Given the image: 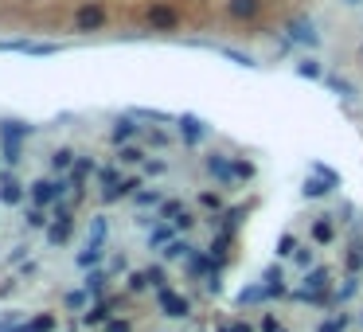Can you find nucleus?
I'll return each instance as SVG.
<instances>
[{
  "instance_id": "f257e3e1",
  "label": "nucleus",
  "mask_w": 363,
  "mask_h": 332,
  "mask_svg": "<svg viewBox=\"0 0 363 332\" xmlns=\"http://www.w3.org/2000/svg\"><path fill=\"white\" fill-rule=\"evenodd\" d=\"M70 24H75L78 35H90V32H101V27L110 24V8L101 4V0H82L75 8V16H70Z\"/></svg>"
},
{
  "instance_id": "f03ea898",
  "label": "nucleus",
  "mask_w": 363,
  "mask_h": 332,
  "mask_svg": "<svg viewBox=\"0 0 363 332\" xmlns=\"http://www.w3.org/2000/svg\"><path fill=\"white\" fill-rule=\"evenodd\" d=\"M70 235H75V207H70L67 199H59V204H55V219L43 230V239H47V247H67Z\"/></svg>"
},
{
  "instance_id": "7ed1b4c3",
  "label": "nucleus",
  "mask_w": 363,
  "mask_h": 332,
  "mask_svg": "<svg viewBox=\"0 0 363 332\" xmlns=\"http://www.w3.org/2000/svg\"><path fill=\"white\" fill-rule=\"evenodd\" d=\"M144 27L149 32H180V12L168 0H149L144 4Z\"/></svg>"
},
{
  "instance_id": "20e7f679",
  "label": "nucleus",
  "mask_w": 363,
  "mask_h": 332,
  "mask_svg": "<svg viewBox=\"0 0 363 332\" xmlns=\"http://www.w3.org/2000/svg\"><path fill=\"white\" fill-rule=\"evenodd\" d=\"M63 192H67V184H59V180H51V176H39L27 184V199H32L35 207H51V204H59Z\"/></svg>"
},
{
  "instance_id": "39448f33",
  "label": "nucleus",
  "mask_w": 363,
  "mask_h": 332,
  "mask_svg": "<svg viewBox=\"0 0 363 332\" xmlns=\"http://www.w3.org/2000/svg\"><path fill=\"white\" fill-rule=\"evenodd\" d=\"M156 305H161V313H164V316H172V321H180V316L192 313L187 297H184V293H176L172 285H168V290H156Z\"/></svg>"
},
{
  "instance_id": "423d86ee",
  "label": "nucleus",
  "mask_w": 363,
  "mask_h": 332,
  "mask_svg": "<svg viewBox=\"0 0 363 332\" xmlns=\"http://www.w3.org/2000/svg\"><path fill=\"white\" fill-rule=\"evenodd\" d=\"M262 4H266V0H227L223 12H227L235 24H254V20L262 16Z\"/></svg>"
},
{
  "instance_id": "0eeeda50",
  "label": "nucleus",
  "mask_w": 363,
  "mask_h": 332,
  "mask_svg": "<svg viewBox=\"0 0 363 332\" xmlns=\"http://www.w3.org/2000/svg\"><path fill=\"white\" fill-rule=\"evenodd\" d=\"M24 196H27V187L20 184V176H16V172H4V176H0V204L16 207Z\"/></svg>"
},
{
  "instance_id": "6e6552de",
  "label": "nucleus",
  "mask_w": 363,
  "mask_h": 332,
  "mask_svg": "<svg viewBox=\"0 0 363 332\" xmlns=\"http://www.w3.org/2000/svg\"><path fill=\"white\" fill-rule=\"evenodd\" d=\"M133 137L141 141V137H144V125H137L133 118H118V121H113V133H110V141H113L118 149H121V145H129Z\"/></svg>"
},
{
  "instance_id": "1a4fd4ad",
  "label": "nucleus",
  "mask_w": 363,
  "mask_h": 332,
  "mask_svg": "<svg viewBox=\"0 0 363 332\" xmlns=\"http://www.w3.org/2000/svg\"><path fill=\"white\" fill-rule=\"evenodd\" d=\"M301 290H309V293H332V270H328V266H313V270L304 273Z\"/></svg>"
},
{
  "instance_id": "9d476101",
  "label": "nucleus",
  "mask_w": 363,
  "mask_h": 332,
  "mask_svg": "<svg viewBox=\"0 0 363 332\" xmlns=\"http://www.w3.org/2000/svg\"><path fill=\"white\" fill-rule=\"evenodd\" d=\"M309 235H313V247H332V242H336V223H332V215H321V219H313Z\"/></svg>"
},
{
  "instance_id": "9b49d317",
  "label": "nucleus",
  "mask_w": 363,
  "mask_h": 332,
  "mask_svg": "<svg viewBox=\"0 0 363 332\" xmlns=\"http://www.w3.org/2000/svg\"><path fill=\"white\" fill-rule=\"evenodd\" d=\"M144 187V180L141 176H129V180H121L118 187H110V192H101V204H121L125 196H137Z\"/></svg>"
},
{
  "instance_id": "f8f14e48",
  "label": "nucleus",
  "mask_w": 363,
  "mask_h": 332,
  "mask_svg": "<svg viewBox=\"0 0 363 332\" xmlns=\"http://www.w3.org/2000/svg\"><path fill=\"white\" fill-rule=\"evenodd\" d=\"M207 172H211L215 180H219V184H227V187H235V161H223L219 153H211L207 156Z\"/></svg>"
},
{
  "instance_id": "ddd939ff",
  "label": "nucleus",
  "mask_w": 363,
  "mask_h": 332,
  "mask_svg": "<svg viewBox=\"0 0 363 332\" xmlns=\"http://www.w3.org/2000/svg\"><path fill=\"white\" fill-rule=\"evenodd\" d=\"M289 39H297V43H304V47H316L321 43V35H316V27L309 24V20H289Z\"/></svg>"
},
{
  "instance_id": "4468645a",
  "label": "nucleus",
  "mask_w": 363,
  "mask_h": 332,
  "mask_svg": "<svg viewBox=\"0 0 363 332\" xmlns=\"http://www.w3.org/2000/svg\"><path fill=\"white\" fill-rule=\"evenodd\" d=\"M215 270H219V266H215V258L199 254V250H195V254L187 258V273H192V278H207V281H211V278H219Z\"/></svg>"
},
{
  "instance_id": "2eb2a0df",
  "label": "nucleus",
  "mask_w": 363,
  "mask_h": 332,
  "mask_svg": "<svg viewBox=\"0 0 363 332\" xmlns=\"http://www.w3.org/2000/svg\"><path fill=\"white\" fill-rule=\"evenodd\" d=\"M110 281H113V273L110 270H101V266H98V270H90V273H86V290H90V297H106V290H110Z\"/></svg>"
},
{
  "instance_id": "dca6fc26",
  "label": "nucleus",
  "mask_w": 363,
  "mask_h": 332,
  "mask_svg": "<svg viewBox=\"0 0 363 332\" xmlns=\"http://www.w3.org/2000/svg\"><path fill=\"white\" fill-rule=\"evenodd\" d=\"M172 239H176V223H156V227L149 230V247L152 250H164Z\"/></svg>"
},
{
  "instance_id": "f3484780",
  "label": "nucleus",
  "mask_w": 363,
  "mask_h": 332,
  "mask_svg": "<svg viewBox=\"0 0 363 332\" xmlns=\"http://www.w3.org/2000/svg\"><path fill=\"white\" fill-rule=\"evenodd\" d=\"M101 258H106V250H101V247H90V242H86V250H78V254H75V266L90 273V270H98V266H101Z\"/></svg>"
},
{
  "instance_id": "a211bd4d",
  "label": "nucleus",
  "mask_w": 363,
  "mask_h": 332,
  "mask_svg": "<svg viewBox=\"0 0 363 332\" xmlns=\"http://www.w3.org/2000/svg\"><path fill=\"white\" fill-rule=\"evenodd\" d=\"M55 324H59V321H55V313H35L27 324H16L12 332H55Z\"/></svg>"
},
{
  "instance_id": "6ab92c4d",
  "label": "nucleus",
  "mask_w": 363,
  "mask_h": 332,
  "mask_svg": "<svg viewBox=\"0 0 363 332\" xmlns=\"http://www.w3.org/2000/svg\"><path fill=\"white\" fill-rule=\"evenodd\" d=\"M180 125H184V141H187V145H199V137H207V125H203L199 118H192V113H184Z\"/></svg>"
},
{
  "instance_id": "aec40b11",
  "label": "nucleus",
  "mask_w": 363,
  "mask_h": 332,
  "mask_svg": "<svg viewBox=\"0 0 363 332\" xmlns=\"http://www.w3.org/2000/svg\"><path fill=\"white\" fill-rule=\"evenodd\" d=\"M144 161H149V153H144L141 141H137V145H121L118 149V164H137V168H141Z\"/></svg>"
},
{
  "instance_id": "412c9836",
  "label": "nucleus",
  "mask_w": 363,
  "mask_h": 332,
  "mask_svg": "<svg viewBox=\"0 0 363 332\" xmlns=\"http://www.w3.org/2000/svg\"><path fill=\"white\" fill-rule=\"evenodd\" d=\"M328 192H332V184H328V180H321V176H309V180H304V187H301L304 199H321V196H328Z\"/></svg>"
},
{
  "instance_id": "4be33fe9",
  "label": "nucleus",
  "mask_w": 363,
  "mask_h": 332,
  "mask_svg": "<svg viewBox=\"0 0 363 332\" xmlns=\"http://www.w3.org/2000/svg\"><path fill=\"white\" fill-rule=\"evenodd\" d=\"M94 180H98V187H101V192H110V187H118V184H121V172L113 168V164H101V168H98V176H94Z\"/></svg>"
},
{
  "instance_id": "5701e85b",
  "label": "nucleus",
  "mask_w": 363,
  "mask_h": 332,
  "mask_svg": "<svg viewBox=\"0 0 363 332\" xmlns=\"http://www.w3.org/2000/svg\"><path fill=\"white\" fill-rule=\"evenodd\" d=\"M297 75L309 78V82H324V67L316 59H301V63H297Z\"/></svg>"
},
{
  "instance_id": "b1692460",
  "label": "nucleus",
  "mask_w": 363,
  "mask_h": 332,
  "mask_svg": "<svg viewBox=\"0 0 363 332\" xmlns=\"http://www.w3.org/2000/svg\"><path fill=\"white\" fill-rule=\"evenodd\" d=\"M24 223H27V227H32V230H47L51 227V219H47V207H27V215H24Z\"/></svg>"
},
{
  "instance_id": "393cba45",
  "label": "nucleus",
  "mask_w": 363,
  "mask_h": 332,
  "mask_svg": "<svg viewBox=\"0 0 363 332\" xmlns=\"http://www.w3.org/2000/svg\"><path fill=\"white\" fill-rule=\"evenodd\" d=\"M106 235H110V219H106V215H98V219L90 223V247H101V242H106Z\"/></svg>"
},
{
  "instance_id": "a878e982",
  "label": "nucleus",
  "mask_w": 363,
  "mask_h": 332,
  "mask_svg": "<svg viewBox=\"0 0 363 332\" xmlns=\"http://www.w3.org/2000/svg\"><path fill=\"white\" fill-rule=\"evenodd\" d=\"M149 285H152V281H149V273H144V270H129L125 273V290L129 293H144Z\"/></svg>"
},
{
  "instance_id": "bb28decb",
  "label": "nucleus",
  "mask_w": 363,
  "mask_h": 332,
  "mask_svg": "<svg viewBox=\"0 0 363 332\" xmlns=\"http://www.w3.org/2000/svg\"><path fill=\"white\" fill-rule=\"evenodd\" d=\"M324 86H328V90H336L340 98H355V94H359V90H355L352 82H344V78H340V75H324Z\"/></svg>"
},
{
  "instance_id": "cd10ccee",
  "label": "nucleus",
  "mask_w": 363,
  "mask_h": 332,
  "mask_svg": "<svg viewBox=\"0 0 363 332\" xmlns=\"http://www.w3.org/2000/svg\"><path fill=\"white\" fill-rule=\"evenodd\" d=\"M86 301H90V290H67V293H63V305H67L70 313L86 309Z\"/></svg>"
},
{
  "instance_id": "c85d7f7f",
  "label": "nucleus",
  "mask_w": 363,
  "mask_h": 332,
  "mask_svg": "<svg viewBox=\"0 0 363 332\" xmlns=\"http://www.w3.org/2000/svg\"><path fill=\"white\" fill-rule=\"evenodd\" d=\"M32 133V125H24V121H4V125H0V137H4V141H20V137H27Z\"/></svg>"
},
{
  "instance_id": "c756f323",
  "label": "nucleus",
  "mask_w": 363,
  "mask_h": 332,
  "mask_svg": "<svg viewBox=\"0 0 363 332\" xmlns=\"http://www.w3.org/2000/svg\"><path fill=\"white\" fill-rule=\"evenodd\" d=\"M110 316H113V313H110V309H106V305H101V301H98V305H94L90 313L82 316V324H86V328H98V324H106V321H110Z\"/></svg>"
},
{
  "instance_id": "7c9ffc66",
  "label": "nucleus",
  "mask_w": 363,
  "mask_h": 332,
  "mask_svg": "<svg viewBox=\"0 0 363 332\" xmlns=\"http://www.w3.org/2000/svg\"><path fill=\"white\" fill-rule=\"evenodd\" d=\"M75 161H78V156H75V149H55V153H51V168H55V172L70 168Z\"/></svg>"
},
{
  "instance_id": "2f4dec72",
  "label": "nucleus",
  "mask_w": 363,
  "mask_h": 332,
  "mask_svg": "<svg viewBox=\"0 0 363 332\" xmlns=\"http://www.w3.org/2000/svg\"><path fill=\"white\" fill-rule=\"evenodd\" d=\"M133 199H137V207H161V204H164V196L156 192V187H141Z\"/></svg>"
},
{
  "instance_id": "473e14b6",
  "label": "nucleus",
  "mask_w": 363,
  "mask_h": 332,
  "mask_svg": "<svg viewBox=\"0 0 363 332\" xmlns=\"http://www.w3.org/2000/svg\"><path fill=\"white\" fill-rule=\"evenodd\" d=\"M211 258H215V266H223L230 258V235H219V239L211 242Z\"/></svg>"
},
{
  "instance_id": "72a5a7b5",
  "label": "nucleus",
  "mask_w": 363,
  "mask_h": 332,
  "mask_svg": "<svg viewBox=\"0 0 363 332\" xmlns=\"http://www.w3.org/2000/svg\"><path fill=\"white\" fill-rule=\"evenodd\" d=\"M347 324H352V316H347V313H336L332 321H321V324H316V332H344Z\"/></svg>"
},
{
  "instance_id": "f704fd0d",
  "label": "nucleus",
  "mask_w": 363,
  "mask_h": 332,
  "mask_svg": "<svg viewBox=\"0 0 363 332\" xmlns=\"http://www.w3.org/2000/svg\"><path fill=\"white\" fill-rule=\"evenodd\" d=\"M180 215H184V204H180V199H164L161 204V219L164 223H176Z\"/></svg>"
},
{
  "instance_id": "c9c22d12",
  "label": "nucleus",
  "mask_w": 363,
  "mask_h": 332,
  "mask_svg": "<svg viewBox=\"0 0 363 332\" xmlns=\"http://www.w3.org/2000/svg\"><path fill=\"white\" fill-rule=\"evenodd\" d=\"M344 270L347 273H359L363 270V247H355V242H352V250H347V258H344Z\"/></svg>"
},
{
  "instance_id": "e433bc0d",
  "label": "nucleus",
  "mask_w": 363,
  "mask_h": 332,
  "mask_svg": "<svg viewBox=\"0 0 363 332\" xmlns=\"http://www.w3.org/2000/svg\"><path fill=\"white\" fill-rule=\"evenodd\" d=\"M149 281H152V290H168V270L164 266H149Z\"/></svg>"
},
{
  "instance_id": "4c0bfd02",
  "label": "nucleus",
  "mask_w": 363,
  "mask_h": 332,
  "mask_svg": "<svg viewBox=\"0 0 363 332\" xmlns=\"http://www.w3.org/2000/svg\"><path fill=\"white\" fill-rule=\"evenodd\" d=\"M187 250H192V247H187V242H184V239H172V242H168V247H164V250H161V254H164V258H168V262H176V258H184V254H187Z\"/></svg>"
},
{
  "instance_id": "58836bf2",
  "label": "nucleus",
  "mask_w": 363,
  "mask_h": 332,
  "mask_svg": "<svg viewBox=\"0 0 363 332\" xmlns=\"http://www.w3.org/2000/svg\"><path fill=\"white\" fill-rule=\"evenodd\" d=\"M313 247H301V250H297V254H293V266H297V270H304V273H309V270H313Z\"/></svg>"
},
{
  "instance_id": "ea45409f",
  "label": "nucleus",
  "mask_w": 363,
  "mask_h": 332,
  "mask_svg": "<svg viewBox=\"0 0 363 332\" xmlns=\"http://www.w3.org/2000/svg\"><path fill=\"white\" fill-rule=\"evenodd\" d=\"M352 293H359V273H352V278H347L344 285H340V290H336V305H340V301H347V297H352Z\"/></svg>"
},
{
  "instance_id": "a19ab883",
  "label": "nucleus",
  "mask_w": 363,
  "mask_h": 332,
  "mask_svg": "<svg viewBox=\"0 0 363 332\" xmlns=\"http://www.w3.org/2000/svg\"><path fill=\"white\" fill-rule=\"evenodd\" d=\"M144 145H152V149H168V133H161V129H144Z\"/></svg>"
},
{
  "instance_id": "79ce46f5",
  "label": "nucleus",
  "mask_w": 363,
  "mask_h": 332,
  "mask_svg": "<svg viewBox=\"0 0 363 332\" xmlns=\"http://www.w3.org/2000/svg\"><path fill=\"white\" fill-rule=\"evenodd\" d=\"M297 250H301V247H297L293 235H281V242H278V258H293Z\"/></svg>"
},
{
  "instance_id": "37998d69",
  "label": "nucleus",
  "mask_w": 363,
  "mask_h": 332,
  "mask_svg": "<svg viewBox=\"0 0 363 332\" xmlns=\"http://www.w3.org/2000/svg\"><path fill=\"white\" fill-rule=\"evenodd\" d=\"M4 161H8V164H20V161H24V149H20V141H4Z\"/></svg>"
},
{
  "instance_id": "c03bdc74",
  "label": "nucleus",
  "mask_w": 363,
  "mask_h": 332,
  "mask_svg": "<svg viewBox=\"0 0 363 332\" xmlns=\"http://www.w3.org/2000/svg\"><path fill=\"white\" fill-rule=\"evenodd\" d=\"M133 118L137 121H172L168 113H161V110H133Z\"/></svg>"
},
{
  "instance_id": "a18cd8bd",
  "label": "nucleus",
  "mask_w": 363,
  "mask_h": 332,
  "mask_svg": "<svg viewBox=\"0 0 363 332\" xmlns=\"http://www.w3.org/2000/svg\"><path fill=\"white\" fill-rule=\"evenodd\" d=\"M141 168H144V176H164V172H168V161H144Z\"/></svg>"
},
{
  "instance_id": "49530a36",
  "label": "nucleus",
  "mask_w": 363,
  "mask_h": 332,
  "mask_svg": "<svg viewBox=\"0 0 363 332\" xmlns=\"http://www.w3.org/2000/svg\"><path fill=\"white\" fill-rule=\"evenodd\" d=\"M199 207H207V211H219V207H223V199L215 196V192H199Z\"/></svg>"
},
{
  "instance_id": "de8ad7c7",
  "label": "nucleus",
  "mask_w": 363,
  "mask_h": 332,
  "mask_svg": "<svg viewBox=\"0 0 363 332\" xmlns=\"http://www.w3.org/2000/svg\"><path fill=\"white\" fill-rule=\"evenodd\" d=\"M106 332H133V324H129L125 316H110V321H106Z\"/></svg>"
},
{
  "instance_id": "09e8293b",
  "label": "nucleus",
  "mask_w": 363,
  "mask_h": 332,
  "mask_svg": "<svg viewBox=\"0 0 363 332\" xmlns=\"http://www.w3.org/2000/svg\"><path fill=\"white\" fill-rule=\"evenodd\" d=\"M316 176L321 180H328L332 187H340V172H332V168H324V164H316Z\"/></svg>"
},
{
  "instance_id": "8fccbe9b",
  "label": "nucleus",
  "mask_w": 363,
  "mask_h": 332,
  "mask_svg": "<svg viewBox=\"0 0 363 332\" xmlns=\"http://www.w3.org/2000/svg\"><path fill=\"white\" fill-rule=\"evenodd\" d=\"M235 176H238V180H254V164H246V161H235Z\"/></svg>"
},
{
  "instance_id": "3c124183",
  "label": "nucleus",
  "mask_w": 363,
  "mask_h": 332,
  "mask_svg": "<svg viewBox=\"0 0 363 332\" xmlns=\"http://www.w3.org/2000/svg\"><path fill=\"white\" fill-rule=\"evenodd\" d=\"M219 332H254V324H246V321H230V324H223Z\"/></svg>"
},
{
  "instance_id": "603ef678",
  "label": "nucleus",
  "mask_w": 363,
  "mask_h": 332,
  "mask_svg": "<svg viewBox=\"0 0 363 332\" xmlns=\"http://www.w3.org/2000/svg\"><path fill=\"white\" fill-rule=\"evenodd\" d=\"M227 59L230 63H242V67H258V63H254L250 55H242V51H227Z\"/></svg>"
},
{
  "instance_id": "864d4df0",
  "label": "nucleus",
  "mask_w": 363,
  "mask_h": 332,
  "mask_svg": "<svg viewBox=\"0 0 363 332\" xmlns=\"http://www.w3.org/2000/svg\"><path fill=\"white\" fill-rule=\"evenodd\" d=\"M125 266H129V262H125V254H113L106 270H110V273H121V270H125Z\"/></svg>"
},
{
  "instance_id": "5fc2aeb1",
  "label": "nucleus",
  "mask_w": 363,
  "mask_h": 332,
  "mask_svg": "<svg viewBox=\"0 0 363 332\" xmlns=\"http://www.w3.org/2000/svg\"><path fill=\"white\" fill-rule=\"evenodd\" d=\"M24 258H27V247H16V250H12V254H8V266L24 262Z\"/></svg>"
},
{
  "instance_id": "6e6d98bb",
  "label": "nucleus",
  "mask_w": 363,
  "mask_h": 332,
  "mask_svg": "<svg viewBox=\"0 0 363 332\" xmlns=\"http://www.w3.org/2000/svg\"><path fill=\"white\" fill-rule=\"evenodd\" d=\"M262 332H285V328H281V324L273 321V316H262Z\"/></svg>"
},
{
  "instance_id": "4d7b16f0",
  "label": "nucleus",
  "mask_w": 363,
  "mask_h": 332,
  "mask_svg": "<svg viewBox=\"0 0 363 332\" xmlns=\"http://www.w3.org/2000/svg\"><path fill=\"white\" fill-rule=\"evenodd\" d=\"M192 223H195V215H180V219H176V230H187V227H192Z\"/></svg>"
},
{
  "instance_id": "13d9d810",
  "label": "nucleus",
  "mask_w": 363,
  "mask_h": 332,
  "mask_svg": "<svg viewBox=\"0 0 363 332\" xmlns=\"http://www.w3.org/2000/svg\"><path fill=\"white\" fill-rule=\"evenodd\" d=\"M344 4H352V8H355V4H363V0H344Z\"/></svg>"
},
{
  "instance_id": "bf43d9fd",
  "label": "nucleus",
  "mask_w": 363,
  "mask_h": 332,
  "mask_svg": "<svg viewBox=\"0 0 363 332\" xmlns=\"http://www.w3.org/2000/svg\"><path fill=\"white\" fill-rule=\"evenodd\" d=\"M359 59H363V43H359Z\"/></svg>"
}]
</instances>
